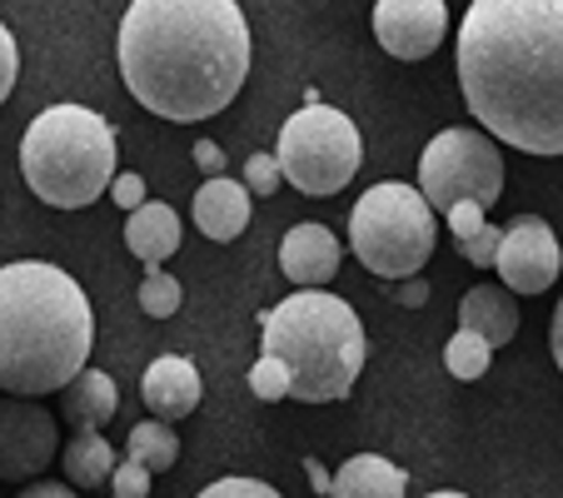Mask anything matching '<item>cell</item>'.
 <instances>
[{
    "mask_svg": "<svg viewBox=\"0 0 563 498\" xmlns=\"http://www.w3.org/2000/svg\"><path fill=\"white\" fill-rule=\"evenodd\" d=\"M459 86L489 140L563 155V0H474L459 25Z\"/></svg>",
    "mask_w": 563,
    "mask_h": 498,
    "instance_id": "6da1fadb",
    "label": "cell"
},
{
    "mask_svg": "<svg viewBox=\"0 0 563 498\" xmlns=\"http://www.w3.org/2000/svg\"><path fill=\"white\" fill-rule=\"evenodd\" d=\"M115 60L130 96L159 120H210L250 75V21L234 0H135Z\"/></svg>",
    "mask_w": 563,
    "mask_h": 498,
    "instance_id": "7a4b0ae2",
    "label": "cell"
},
{
    "mask_svg": "<svg viewBox=\"0 0 563 498\" xmlns=\"http://www.w3.org/2000/svg\"><path fill=\"white\" fill-rule=\"evenodd\" d=\"M96 309L51 259L0 265V389L11 399L60 394L86 369Z\"/></svg>",
    "mask_w": 563,
    "mask_h": 498,
    "instance_id": "3957f363",
    "label": "cell"
},
{
    "mask_svg": "<svg viewBox=\"0 0 563 498\" xmlns=\"http://www.w3.org/2000/svg\"><path fill=\"white\" fill-rule=\"evenodd\" d=\"M260 350L289 369V399L334 403L354 389L364 369V324L330 289H295L265 309Z\"/></svg>",
    "mask_w": 563,
    "mask_h": 498,
    "instance_id": "277c9868",
    "label": "cell"
},
{
    "mask_svg": "<svg viewBox=\"0 0 563 498\" xmlns=\"http://www.w3.org/2000/svg\"><path fill=\"white\" fill-rule=\"evenodd\" d=\"M115 130L86 106H51L25 125L21 175L35 200L55 210H86L115 180Z\"/></svg>",
    "mask_w": 563,
    "mask_h": 498,
    "instance_id": "5b68a950",
    "label": "cell"
},
{
    "mask_svg": "<svg viewBox=\"0 0 563 498\" xmlns=\"http://www.w3.org/2000/svg\"><path fill=\"white\" fill-rule=\"evenodd\" d=\"M439 240V220L424 195L405 180H384L360 195L350 210V250L379 279H419Z\"/></svg>",
    "mask_w": 563,
    "mask_h": 498,
    "instance_id": "8992f818",
    "label": "cell"
},
{
    "mask_svg": "<svg viewBox=\"0 0 563 498\" xmlns=\"http://www.w3.org/2000/svg\"><path fill=\"white\" fill-rule=\"evenodd\" d=\"M275 159H279V175L299 195H314V200L319 195H340L360 175V159H364L360 125L344 110L309 100L305 110H295L285 120Z\"/></svg>",
    "mask_w": 563,
    "mask_h": 498,
    "instance_id": "52a82bcc",
    "label": "cell"
},
{
    "mask_svg": "<svg viewBox=\"0 0 563 498\" xmlns=\"http://www.w3.org/2000/svg\"><path fill=\"white\" fill-rule=\"evenodd\" d=\"M419 195L434 214H449L454 204H478L494 210L504 195V155L484 130H439L419 155Z\"/></svg>",
    "mask_w": 563,
    "mask_h": 498,
    "instance_id": "ba28073f",
    "label": "cell"
},
{
    "mask_svg": "<svg viewBox=\"0 0 563 498\" xmlns=\"http://www.w3.org/2000/svg\"><path fill=\"white\" fill-rule=\"evenodd\" d=\"M494 269H499L504 285L519 289V295H543L563 269L559 234L549 230V220H543V214H514L499 234Z\"/></svg>",
    "mask_w": 563,
    "mask_h": 498,
    "instance_id": "9c48e42d",
    "label": "cell"
},
{
    "mask_svg": "<svg viewBox=\"0 0 563 498\" xmlns=\"http://www.w3.org/2000/svg\"><path fill=\"white\" fill-rule=\"evenodd\" d=\"M55 449H60V429H55L51 409L35 399H0V478L21 484L51 468Z\"/></svg>",
    "mask_w": 563,
    "mask_h": 498,
    "instance_id": "30bf717a",
    "label": "cell"
},
{
    "mask_svg": "<svg viewBox=\"0 0 563 498\" xmlns=\"http://www.w3.org/2000/svg\"><path fill=\"white\" fill-rule=\"evenodd\" d=\"M449 31L444 0H379L374 5V35L394 60H424L439 51Z\"/></svg>",
    "mask_w": 563,
    "mask_h": 498,
    "instance_id": "8fae6325",
    "label": "cell"
},
{
    "mask_svg": "<svg viewBox=\"0 0 563 498\" xmlns=\"http://www.w3.org/2000/svg\"><path fill=\"white\" fill-rule=\"evenodd\" d=\"M200 394H205L200 369L185 354H159L145 369V379H140V399L155 413V424H175V419L195 413L200 409Z\"/></svg>",
    "mask_w": 563,
    "mask_h": 498,
    "instance_id": "7c38bea8",
    "label": "cell"
},
{
    "mask_svg": "<svg viewBox=\"0 0 563 498\" xmlns=\"http://www.w3.org/2000/svg\"><path fill=\"white\" fill-rule=\"evenodd\" d=\"M340 259H344V250L324 224H295L285 234V244H279V269L299 289H324L340 275Z\"/></svg>",
    "mask_w": 563,
    "mask_h": 498,
    "instance_id": "4fadbf2b",
    "label": "cell"
},
{
    "mask_svg": "<svg viewBox=\"0 0 563 498\" xmlns=\"http://www.w3.org/2000/svg\"><path fill=\"white\" fill-rule=\"evenodd\" d=\"M195 224H200V234L214 244L240 240L250 224V190L240 180H230V175L205 180L200 190H195Z\"/></svg>",
    "mask_w": 563,
    "mask_h": 498,
    "instance_id": "5bb4252c",
    "label": "cell"
},
{
    "mask_svg": "<svg viewBox=\"0 0 563 498\" xmlns=\"http://www.w3.org/2000/svg\"><path fill=\"white\" fill-rule=\"evenodd\" d=\"M459 329H468V334H478L489 350H499V344H509L514 334H519V305H514L509 289L478 285L459 299Z\"/></svg>",
    "mask_w": 563,
    "mask_h": 498,
    "instance_id": "9a60e30c",
    "label": "cell"
},
{
    "mask_svg": "<svg viewBox=\"0 0 563 498\" xmlns=\"http://www.w3.org/2000/svg\"><path fill=\"white\" fill-rule=\"evenodd\" d=\"M125 244H130V255L140 259V265L159 269L165 259L180 250V214L170 210V204H159V200H145L135 214H130L125 224Z\"/></svg>",
    "mask_w": 563,
    "mask_h": 498,
    "instance_id": "2e32d148",
    "label": "cell"
},
{
    "mask_svg": "<svg viewBox=\"0 0 563 498\" xmlns=\"http://www.w3.org/2000/svg\"><path fill=\"white\" fill-rule=\"evenodd\" d=\"M60 409L75 429H106L120 409V394L115 379L106 369H80L70 384L60 389Z\"/></svg>",
    "mask_w": 563,
    "mask_h": 498,
    "instance_id": "e0dca14e",
    "label": "cell"
},
{
    "mask_svg": "<svg viewBox=\"0 0 563 498\" xmlns=\"http://www.w3.org/2000/svg\"><path fill=\"white\" fill-rule=\"evenodd\" d=\"M405 494H409V474L379 454H354L334 474L330 488V498H405Z\"/></svg>",
    "mask_w": 563,
    "mask_h": 498,
    "instance_id": "ac0fdd59",
    "label": "cell"
},
{
    "mask_svg": "<svg viewBox=\"0 0 563 498\" xmlns=\"http://www.w3.org/2000/svg\"><path fill=\"white\" fill-rule=\"evenodd\" d=\"M60 468H65V484L70 488H100L115 474V449H110V439L100 434V429H80V434L65 444Z\"/></svg>",
    "mask_w": 563,
    "mask_h": 498,
    "instance_id": "d6986e66",
    "label": "cell"
},
{
    "mask_svg": "<svg viewBox=\"0 0 563 498\" xmlns=\"http://www.w3.org/2000/svg\"><path fill=\"white\" fill-rule=\"evenodd\" d=\"M125 458L155 478V474H165V468H175V458H180V434H175L170 424H155V419L135 424L125 439Z\"/></svg>",
    "mask_w": 563,
    "mask_h": 498,
    "instance_id": "ffe728a7",
    "label": "cell"
},
{
    "mask_svg": "<svg viewBox=\"0 0 563 498\" xmlns=\"http://www.w3.org/2000/svg\"><path fill=\"white\" fill-rule=\"evenodd\" d=\"M494 364V350L478 334H468V329H459L454 340L444 344V369L454 374V379H484Z\"/></svg>",
    "mask_w": 563,
    "mask_h": 498,
    "instance_id": "44dd1931",
    "label": "cell"
},
{
    "mask_svg": "<svg viewBox=\"0 0 563 498\" xmlns=\"http://www.w3.org/2000/svg\"><path fill=\"white\" fill-rule=\"evenodd\" d=\"M180 299H185L180 279L165 275V269H150L145 285H140V309H145L150 319H170L175 309H180Z\"/></svg>",
    "mask_w": 563,
    "mask_h": 498,
    "instance_id": "7402d4cb",
    "label": "cell"
},
{
    "mask_svg": "<svg viewBox=\"0 0 563 498\" xmlns=\"http://www.w3.org/2000/svg\"><path fill=\"white\" fill-rule=\"evenodd\" d=\"M250 389H255V399H265V403L289 399V369L279 359H269V354H260V359L250 364Z\"/></svg>",
    "mask_w": 563,
    "mask_h": 498,
    "instance_id": "603a6c76",
    "label": "cell"
},
{
    "mask_svg": "<svg viewBox=\"0 0 563 498\" xmlns=\"http://www.w3.org/2000/svg\"><path fill=\"white\" fill-rule=\"evenodd\" d=\"M279 180H285V175H279V159L275 155H250L245 159V190L250 195H279Z\"/></svg>",
    "mask_w": 563,
    "mask_h": 498,
    "instance_id": "cb8c5ba5",
    "label": "cell"
},
{
    "mask_svg": "<svg viewBox=\"0 0 563 498\" xmlns=\"http://www.w3.org/2000/svg\"><path fill=\"white\" fill-rule=\"evenodd\" d=\"M499 234H504V224H484V230H478L474 240L459 244V255H464L468 265L489 269V265H494V255H499Z\"/></svg>",
    "mask_w": 563,
    "mask_h": 498,
    "instance_id": "d4e9b609",
    "label": "cell"
},
{
    "mask_svg": "<svg viewBox=\"0 0 563 498\" xmlns=\"http://www.w3.org/2000/svg\"><path fill=\"white\" fill-rule=\"evenodd\" d=\"M110 494L115 498H150V474L140 464H115V474H110Z\"/></svg>",
    "mask_w": 563,
    "mask_h": 498,
    "instance_id": "484cf974",
    "label": "cell"
},
{
    "mask_svg": "<svg viewBox=\"0 0 563 498\" xmlns=\"http://www.w3.org/2000/svg\"><path fill=\"white\" fill-rule=\"evenodd\" d=\"M15 75H21V51H15V35L5 31V21H0V106L11 100Z\"/></svg>",
    "mask_w": 563,
    "mask_h": 498,
    "instance_id": "4316f807",
    "label": "cell"
},
{
    "mask_svg": "<svg viewBox=\"0 0 563 498\" xmlns=\"http://www.w3.org/2000/svg\"><path fill=\"white\" fill-rule=\"evenodd\" d=\"M200 498H279V494L269 484H260V478H220Z\"/></svg>",
    "mask_w": 563,
    "mask_h": 498,
    "instance_id": "83f0119b",
    "label": "cell"
},
{
    "mask_svg": "<svg viewBox=\"0 0 563 498\" xmlns=\"http://www.w3.org/2000/svg\"><path fill=\"white\" fill-rule=\"evenodd\" d=\"M444 220H449V230H454V244H464V240H474V234L489 224V210H478V204H454Z\"/></svg>",
    "mask_w": 563,
    "mask_h": 498,
    "instance_id": "f1b7e54d",
    "label": "cell"
},
{
    "mask_svg": "<svg viewBox=\"0 0 563 498\" xmlns=\"http://www.w3.org/2000/svg\"><path fill=\"white\" fill-rule=\"evenodd\" d=\"M110 200H115L120 210H130V214H135L140 204H145V180H140L135 170H120L115 180H110Z\"/></svg>",
    "mask_w": 563,
    "mask_h": 498,
    "instance_id": "f546056e",
    "label": "cell"
},
{
    "mask_svg": "<svg viewBox=\"0 0 563 498\" xmlns=\"http://www.w3.org/2000/svg\"><path fill=\"white\" fill-rule=\"evenodd\" d=\"M195 165H200L210 180H220L224 175V150L214 145V140H200V145H195Z\"/></svg>",
    "mask_w": 563,
    "mask_h": 498,
    "instance_id": "4dcf8cb0",
    "label": "cell"
},
{
    "mask_svg": "<svg viewBox=\"0 0 563 498\" xmlns=\"http://www.w3.org/2000/svg\"><path fill=\"white\" fill-rule=\"evenodd\" d=\"M424 299H429V285H424V279H405V285H399V305H405V309H419Z\"/></svg>",
    "mask_w": 563,
    "mask_h": 498,
    "instance_id": "1f68e13d",
    "label": "cell"
},
{
    "mask_svg": "<svg viewBox=\"0 0 563 498\" xmlns=\"http://www.w3.org/2000/svg\"><path fill=\"white\" fill-rule=\"evenodd\" d=\"M305 468H309V488H314V494H330L334 488V474L324 464H319V458H305Z\"/></svg>",
    "mask_w": 563,
    "mask_h": 498,
    "instance_id": "d6a6232c",
    "label": "cell"
},
{
    "mask_svg": "<svg viewBox=\"0 0 563 498\" xmlns=\"http://www.w3.org/2000/svg\"><path fill=\"white\" fill-rule=\"evenodd\" d=\"M549 350H553V364L563 369V299H559V309H553V324H549Z\"/></svg>",
    "mask_w": 563,
    "mask_h": 498,
    "instance_id": "836d02e7",
    "label": "cell"
},
{
    "mask_svg": "<svg viewBox=\"0 0 563 498\" xmlns=\"http://www.w3.org/2000/svg\"><path fill=\"white\" fill-rule=\"evenodd\" d=\"M21 498H80L70 484H31Z\"/></svg>",
    "mask_w": 563,
    "mask_h": 498,
    "instance_id": "e575fe53",
    "label": "cell"
},
{
    "mask_svg": "<svg viewBox=\"0 0 563 498\" xmlns=\"http://www.w3.org/2000/svg\"><path fill=\"white\" fill-rule=\"evenodd\" d=\"M429 498H468V494H429Z\"/></svg>",
    "mask_w": 563,
    "mask_h": 498,
    "instance_id": "d590c367",
    "label": "cell"
}]
</instances>
